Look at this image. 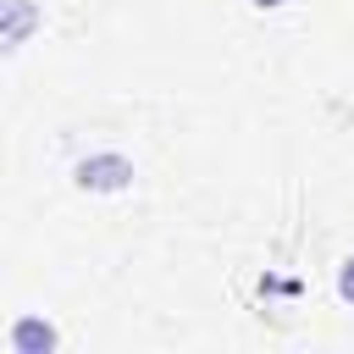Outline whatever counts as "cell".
<instances>
[{
  "label": "cell",
  "instance_id": "6da1fadb",
  "mask_svg": "<svg viewBox=\"0 0 354 354\" xmlns=\"http://www.w3.org/2000/svg\"><path fill=\"white\" fill-rule=\"evenodd\" d=\"M127 177H133V166L122 155H105V160H83L77 166V183L83 188H127Z\"/></svg>",
  "mask_w": 354,
  "mask_h": 354
},
{
  "label": "cell",
  "instance_id": "7a4b0ae2",
  "mask_svg": "<svg viewBox=\"0 0 354 354\" xmlns=\"http://www.w3.org/2000/svg\"><path fill=\"white\" fill-rule=\"evenodd\" d=\"M337 293H343V299L354 304V254H348V260L337 266Z\"/></svg>",
  "mask_w": 354,
  "mask_h": 354
},
{
  "label": "cell",
  "instance_id": "3957f363",
  "mask_svg": "<svg viewBox=\"0 0 354 354\" xmlns=\"http://www.w3.org/2000/svg\"><path fill=\"white\" fill-rule=\"evenodd\" d=\"M254 6H260V11H266V6H282V0H254Z\"/></svg>",
  "mask_w": 354,
  "mask_h": 354
}]
</instances>
